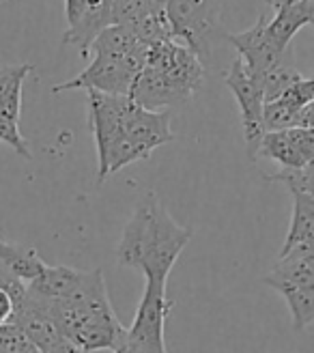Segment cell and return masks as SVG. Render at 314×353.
Wrapping results in <instances>:
<instances>
[{
  "mask_svg": "<svg viewBox=\"0 0 314 353\" xmlns=\"http://www.w3.org/2000/svg\"><path fill=\"white\" fill-rule=\"evenodd\" d=\"M314 259V199L293 194V214L286 239L278 261Z\"/></svg>",
  "mask_w": 314,
  "mask_h": 353,
  "instance_id": "7c38bea8",
  "label": "cell"
},
{
  "mask_svg": "<svg viewBox=\"0 0 314 353\" xmlns=\"http://www.w3.org/2000/svg\"><path fill=\"white\" fill-rule=\"evenodd\" d=\"M256 157H267L282 170H297L314 164V130L293 128L284 132H267L260 140Z\"/></svg>",
  "mask_w": 314,
  "mask_h": 353,
  "instance_id": "8fae6325",
  "label": "cell"
},
{
  "mask_svg": "<svg viewBox=\"0 0 314 353\" xmlns=\"http://www.w3.org/2000/svg\"><path fill=\"white\" fill-rule=\"evenodd\" d=\"M0 353H37V349L20 327L7 323L0 325Z\"/></svg>",
  "mask_w": 314,
  "mask_h": 353,
  "instance_id": "ac0fdd59",
  "label": "cell"
},
{
  "mask_svg": "<svg viewBox=\"0 0 314 353\" xmlns=\"http://www.w3.org/2000/svg\"><path fill=\"white\" fill-rule=\"evenodd\" d=\"M143 41L136 39V34L121 26V24H112L108 28H103L97 39L91 43L89 54H101V57H129L132 52L140 46Z\"/></svg>",
  "mask_w": 314,
  "mask_h": 353,
  "instance_id": "e0dca14e",
  "label": "cell"
},
{
  "mask_svg": "<svg viewBox=\"0 0 314 353\" xmlns=\"http://www.w3.org/2000/svg\"><path fill=\"white\" fill-rule=\"evenodd\" d=\"M32 72L30 65H11V67H0V101L11 91L15 84L26 80V76Z\"/></svg>",
  "mask_w": 314,
  "mask_h": 353,
  "instance_id": "ffe728a7",
  "label": "cell"
},
{
  "mask_svg": "<svg viewBox=\"0 0 314 353\" xmlns=\"http://www.w3.org/2000/svg\"><path fill=\"white\" fill-rule=\"evenodd\" d=\"M312 3H314V0H312Z\"/></svg>",
  "mask_w": 314,
  "mask_h": 353,
  "instance_id": "484cf974",
  "label": "cell"
},
{
  "mask_svg": "<svg viewBox=\"0 0 314 353\" xmlns=\"http://www.w3.org/2000/svg\"><path fill=\"white\" fill-rule=\"evenodd\" d=\"M166 17L174 41L185 46L205 65L220 30L218 0H170Z\"/></svg>",
  "mask_w": 314,
  "mask_h": 353,
  "instance_id": "5b68a950",
  "label": "cell"
},
{
  "mask_svg": "<svg viewBox=\"0 0 314 353\" xmlns=\"http://www.w3.org/2000/svg\"><path fill=\"white\" fill-rule=\"evenodd\" d=\"M267 22H269V17L260 15L252 28L235 32V34H226V39L237 50V54H239L237 59L243 63L246 72L254 78L263 76L267 69H271L275 63H280L289 52V48H282L269 34Z\"/></svg>",
  "mask_w": 314,
  "mask_h": 353,
  "instance_id": "9c48e42d",
  "label": "cell"
},
{
  "mask_svg": "<svg viewBox=\"0 0 314 353\" xmlns=\"http://www.w3.org/2000/svg\"><path fill=\"white\" fill-rule=\"evenodd\" d=\"M112 353H118V351H112Z\"/></svg>",
  "mask_w": 314,
  "mask_h": 353,
  "instance_id": "d4e9b609",
  "label": "cell"
},
{
  "mask_svg": "<svg viewBox=\"0 0 314 353\" xmlns=\"http://www.w3.org/2000/svg\"><path fill=\"white\" fill-rule=\"evenodd\" d=\"M191 239V228L174 220L155 192L138 201L116 245L118 265L138 270L147 285L166 287L174 263Z\"/></svg>",
  "mask_w": 314,
  "mask_h": 353,
  "instance_id": "6da1fadb",
  "label": "cell"
},
{
  "mask_svg": "<svg viewBox=\"0 0 314 353\" xmlns=\"http://www.w3.org/2000/svg\"><path fill=\"white\" fill-rule=\"evenodd\" d=\"M65 13L67 30L63 34V43L76 46L84 59L89 57L97 34L114 24L112 0H65Z\"/></svg>",
  "mask_w": 314,
  "mask_h": 353,
  "instance_id": "ba28073f",
  "label": "cell"
},
{
  "mask_svg": "<svg viewBox=\"0 0 314 353\" xmlns=\"http://www.w3.org/2000/svg\"><path fill=\"white\" fill-rule=\"evenodd\" d=\"M256 80H258L260 88H263L265 103H267V101L278 99L282 93H286L293 84H297L300 80H304V76L300 74V69L295 67L293 54H291V50H289L280 63H275L271 69H267V72L260 78H256Z\"/></svg>",
  "mask_w": 314,
  "mask_h": 353,
  "instance_id": "2e32d148",
  "label": "cell"
},
{
  "mask_svg": "<svg viewBox=\"0 0 314 353\" xmlns=\"http://www.w3.org/2000/svg\"><path fill=\"white\" fill-rule=\"evenodd\" d=\"M308 24H314V3L312 0L278 7L275 15L269 17L267 30L282 48H289L291 39L297 34V30Z\"/></svg>",
  "mask_w": 314,
  "mask_h": 353,
  "instance_id": "4fadbf2b",
  "label": "cell"
},
{
  "mask_svg": "<svg viewBox=\"0 0 314 353\" xmlns=\"http://www.w3.org/2000/svg\"><path fill=\"white\" fill-rule=\"evenodd\" d=\"M263 282L284 297L295 332L314 323V259L275 261Z\"/></svg>",
  "mask_w": 314,
  "mask_h": 353,
  "instance_id": "8992f818",
  "label": "cell"
},
{
  "mask_svg": "<svg viewBox=\"0 0 314 353\" xmlns=\"http://www.w3.org/2000/svg\"><path fill=\"white\" fill-rule=\"evenodd\" d=\"M0 143L9 145L17 155H22L24 160H32V153L28 149L26 138L20 132V123H11L0 119Z\"/></svg>",
  "mask_w": 314,
  "mask_h": 353,
  "instance_id": "d6986e66",
  "label": "cell"
},
{
  "mask_svg": "<svg viewBox=\"0 0 314 353\" xmlns=\"http://www.w3.org/2000/svg\"><path fill=\"white\" fill-rule=\"evenodd\" d=\"M129 97L145 110L151 112H162L164 108H172V105H181L194 97V91L187 88L183 82L174 80L172 76L160 72V69L145 67L138 74Z\"/></svg>",
  "mask_w": 314,
  "mask_h": 353,
  "instance_id": "30bf717a",
  "label": "cell"
},
{
  "mask_svg": "<svg viewBox=\"0 0 314 353\" xmlns=\"http://www.w3.org/2000/svg\"><path fill=\"white\" fill-rule=\"evenodd\" d=\"M147 50H149V46L140 43L129 57L93 54L91 65L86 67L82 74H78L76 78L67 80V82L52 86V93L84 88V91H97V93L129 97L138 74L147 67Z\"/></svg>",
  "mask_w": 314,
  "mask_h": 353,
  "instance_id": "277c9868",
  "label": "cell"
},
{
  "mask_svg": "<svg viewBox=\"0 0 314 353\" xmlns=\"http://www.w3.org/2000/svg\"><path fill=\"white\" fill-rule=\"evenodd\" d=\"M224 82L231 88L239 103L241 112V128L243 138H246L248 155L256 160V151L260 147V140L265 136L263 128V112H265V95L260 88L258 80L246 72V67L239 59H235L229 67V72L224 74Z\"/></svg>",
  "mask_w": 314,
  "mask_h": 353,
  "instance_id": "52a82bcc",
  "label": "cell"
},
{
  "mask_svg": "<svg viewBox=\"0 0 314 353\" xmlns=\"http://www.w3.org/2000/svg\"><path fill=\"white\" fill-rule=\"evenodd\" d=\"M291 3H304V0H267V5H271L273 9L284 7V5H291Z\"/></svg>",
  "mask_w": 314,
  "mask_h": 353,
  "instance_id": "cb8c5ba5",
  "label": "cell"
},
{
  "mask_svg": "<svg viewBox=\"0 0 314 353\" xmlns=\"http://www.w3.org/2000/svg\"><path fill=\"white\" fill-rule=\"evenodd\" d=\"M30 295L43 304L63 336L84 353L114 349L125 332L112 310L101 270L84 272L78 289L65 299Z\"/></svg>",
  "mask_w": 314,
  "mask_h": 353,
  "instance_id": "7a4b0ae2",
  "label": "cell"
},
{
  "mask_svg": "<svg viewBox=\"0 0 314 353\" xmlns=\"http://www.w3.org/2000/svg\"><path fill=\"white\" fill-rule=\"evenodd\" d=\"M15 302H13V297L0 289V325H7L13 321V316H15Z\"/></svg>",
  "mask_w": 314,
  "mask_h": 353,
  "instance_id": "7402d4cb",
  "label": "cell"
},
{
  "mask_svg": "<svg viewBox=\"0 0 314 353\" xmlns=\"http://www.w3.org/2000/svg\"><path fill=\"white\" fill-rule=\"evenodd\" d=\"M0 289L3 291H7L11 297H13V302H15V306H20L22 302H24V297H26V285L22 280H17L11 272H9V268L7 265L0 261ZM17 310V308H15Z\"/></svg>",
  "mask_w": 314,
  "mask_h": 353,
  "instance_id": "44dd1931",
  "label": "cell"
},
{
  "mask_svg": "<svg viewBox=\"0 0 314 353\" xmlns=\"http://www.w3.org/2000/svg\"><path fill=\"white\" fill-rule=\"evenodd\" d=\"M297 128H304V130H314V101L308 103L306 108L302 110L300 114V125Z\"/></svg>",
  "mask_w": 314,
  "mask_h": 353,
  "instance_id": "603a6c76",
  "label": "cell"
},
{
  "mask_svg": "<svg viewBox=\"0 0 314 353\" xmlns=\"http://www.w3.org/2000/svg\"><path fill=\"white\" fill-rule=\"evenodd\" d=\"M174 134L170 128V112H151L140 108L132 99V108L127 112L125 121V134L118 140L116 147L110 151L106 162L99 164L97 170V181L103 183L110 174L118 172L134 162L149 160L151 153L166 143H172Z\"/></svg>",
  "mask_w": 314,
  "mask_h": 353,
  "instance_id": "3957f363",
  "label": "cell"
},
{
  "mask_svg": "<svg viewBox=\"0 0 314 353\" xmlns=\"http://www.w3.org/2000/svg\"><path fill=\"white\" fill-rule=\"evenodd\" d=\"M82 276L84 272L67 265H45L43 274L28 285V291L45 299H65L78 289Z\"/></svg>",
  "mask_w": 314,
  "mask_h": 353,
  "instance_id": "5bb4252c",
  "label": "cell"
},
{
  "mask_svg": "<svg viewBox=\"0 0 314 353\" xmlns=\"http://www.w3.org/2000/svg\"><path fill=\"white\" fill-rule=\"evenodd\" d=\"M0 261H3L9 268V272L17 280H22L26 287L43 274L45 265H48L37 254V250H34L32 245L11 243V241H5V239H0Z\"/></svg>",
  "mask_w": 314,
  "mask_h": 353,
  "instance_id": "9a60e30c",
  "label": "cell"
}]
</instances>
